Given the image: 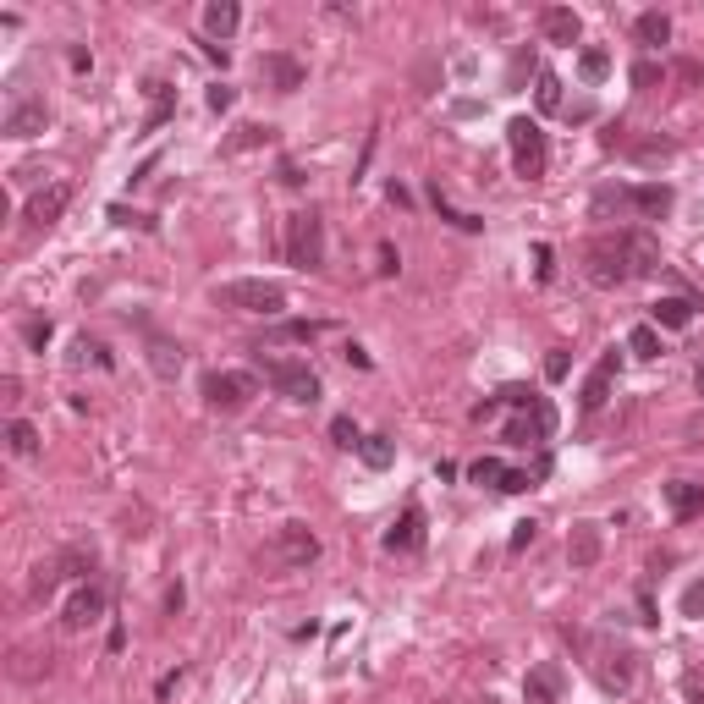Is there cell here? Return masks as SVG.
<instances>
[{"instance_id": "cell-1", "label": "cell", "mask_w": 704, "mask_h": 704, "mask_svg": "<svg viewBox=\"0 0 704 704\" xmlns=\"http://www.w3.org/2000/svg\"><path fill=\"white\" fill-rule=\"evenodd\" d=\"M215 303L220 308H237V314L275 319L286 308V286H275V281H226V286H215Z\"/></svg>"}, {"instance_id": "cell-2", "label": "cell", "mask_w": 704, "mask_h": 704, "mask_svg": "<svg viewBox=\"0 0 704 704\" xmlns=\"http://www.w3.org/2000/svg\"><path fill=\"white\" fill-rule=\"evenodd\" d=\"M506 143H512V165H517V176H523V182L545 176V165H550V143H545V132H539V121L512 116V121H506Z\"/></svg>"}, {"instance_id": "cell-3", "label": "cell", "mask_w": 704, "mask_h": 704, "mask_svg": "<svg viewBox=\"0 0 704 704\" xmlns=\"http://www.w3.org/2000/svg\"><path fill=\"white\" fill-rule=\"evenodd\" d=\"M286 259H292L297 270H319V264H325V220H319L314 209H297V215L286 220Z\"/></svg>"}, {"instance_id": "cell-4", "label": "cell", "mask_w": 704, "mask_h": 704, "mask_svg": "<svg viewBox=\"0 0 704 704\" xmlns=\"http://www.w3.org/2000/svg\"><path fill=\"white\" fill-rule=\"evenodd\" d=\"M264 380H270L286 402H303V407L319 402V374L297 358H264Z\"/></svg>"}, {"instance_id": "cell-5", "label": "cell", "mask_w": 704, "mask_h": 704, "mask_svg": "<svg viewBox=\"0 0 704 704\" xmlns=\"http://www.w3.org/2000/svg\"><path fill=\"white\" fill-rule=\"evenodd\" d=\"M253 391H259V380H253V374H237V369L204 374V402L215 407V413H242V407L253 402Z\"/></svg>"}, {"instance_id": "cell-6", "label": "cell", "mask_w": 704, "mask_h": 704, "mask_svg": "<svg viewBox=\"0 0 704 704\" xmlns=\"http://www.w3.org/2000/svg\"><path fill=\"white\" fill-rule=\"evenodd\" d=\"M264 561H270V567H308V561H319V539L308 534L303 523H281L275 539L264 545Z\"/></svg>"}, {"instance_id": "cell-7", "label": "cell", "mask_w": 704, "mask_h": 704, "mask_svg": "<svg viewBox=\"0 0 704 704\" xmlns=\"http://www.w3.org/2000/svg\"><path fill=\"white\" fill-rule=\"evenodd\" d=\"M550 435H556V407H550L545 396H539L534 407H523V413L501 429L506 446H539V440H550Z\"/></svg>"}, {"instance_id": "cell-8", "label": "cell", "mask_w": 704, "mask_h": 704, "mask_svg": "<svg viewBox=\"0 0 704 704\" xmlns=\"http://www.w3.org/2000/svg\"><path fill=\"white\" fill-rule=\"evenodd\" d=\"M594 682H600L605 693H633V682H638V655L633 649H600L594 655Z\"/></svg>"}, {"instance_id": "cell-9", "label": "cell", "mask_w": 704, "mask_h": 704, "mask_svg": "<svg viewBox=\"0 0 704 704\" xmlns=\"http://www.w3.org/2000/svg\"><path fill=\"white\" fill-rule=\"evenodd\" d=\"M44 127H50V110H44V99H39V94H11L0 132H6V138H39Z\"/></svg>"}, {"instance_id": "cell-10", "label": "cell", "mask_w": 704, "mask_h": 704, "mask_svg": "<svg viewBox=\"0 0 704 704\" xmlns=\"http://www.w3.org/2000/svg\"><path fill=\"white\" fill-rule=\"evenodd\" d=\"M583 275H589L594 286H622L627 281V264H622V242L616 237H600V242H589V253H583Z\"/></svg>"}, {"instance_id": "cell-11", "label": "cell", "mask_w": 704, "mask_h": 704, "mask_svg": "<svg viewBox=\"0 0 704 704\" xmlns=\"http://www.w3.org/2000/svg\"><path fill=\"white\" fill-rule=\"evenodd\" d=\"M616 369H622V352H600V363L589 369V380H583V391H578V407L583 413H600L605 402H611V380H616Z\"/></svg>"}, {"instance_id": "cell-12", "label": "cell", "mask_w": 704, "mask_h": 704, "mask_svg": "<svg viewBox=\"0 0 704 704\" xmlns=\"http://www.w3.org/2000/svg\"><path fill=\"white\" fill-rule=\"evenodd\" d=\"M66 204H72V187H66V182H50V187H39V193L22 204V220H28L33 231H44V226H55V220L66 215Z\"/></svg>"}, {"instance_id": "cell-13", "label": "cell", "mask_w": 704, "mask_h": 704, "mask_svg": "<svg viewBox=\"0 0 704 704\" xmlns=\"http://www.w3.org/2000/svg\"><path fill=\"white\" fill-rule=\"evenodd\" d=\"M99 616H105V589H99V583H83V589H72V600H66L61 627L66 633H83V627H94Z\"/></svg>"}, {"instance_id": "cell-14", "label": "cell", "mask_w": 704, "mask_h": 704, "mask_svg": "<svg viewBox=\"0 0 704 704\" xmlns=\"http://www.w3.org/2000/svg\"><path fill=\"white\" fill-rule=\"evenodd\" d=\"M259 77L264 83L275 88V94H297V88H303V61H297V55H286V50H270V55H259Z\"/></svg>"}, {"instance_id": "cell-15", "label": "cell", "mask_w": 704, "mask_h": 704, "mask_svg": "<svg viewBox=\"0 0 704 704\" xmlns=\"http://www.w3.org/2000/svg\"><path fill=\"white\" fill-rule=\"evenodd\" d=\"M616 242H622L627 275H655L660 270V242L649 237V231H616Z\"/></svg>"}, {"instance_id": "cell-16", "label": "cell", "mask_w": 704, "mask_h": 704, "mask_svg": "<svg viewBox=\"0 0 704 704\" xmlns=\"http://www.w3.org/2000/svg\"><path fill=\"white\" fill-rule=\"evenodd\" d=\"M561 688H567V671L556 660H539L523 677V704H561Z\"/></svg>"}, {"instance_id": "cell-17", "label": "cell", "mask_w": 704, "mask_h": 704, "mask_svg": "<svg viewBox=\"0 0 704 704\" xmlns=\"http://www.w3.org/2000/svg\"><path fill=\"white\" fill-rule=\"evenodd\" d=\"M671 204H677V193H671L666 182H638V187H627V209H633V215H644V220H666Z\"/></svg>"}, {"instance_id": "cell-18", "label": "cell", "mask_w": 704, "mask_h": 704, "mask_svg": "<svg viewBox=\"0 0 704 704\" xmlns=\"http://www.w3.org/2000/svg\"><path fill=\"white\" fill-rule=\"evenodd\" d=\"M600 523H572V534H567V561L572 567H594V561H600Z\"/></svg>"}, {"instance_id": "cell-19", "label": "cell", "mask_w": 704, "mask_h": 704, "mask_svg": "<svg viewBox=\"0 0 704 704\" xmlns=\"http://www.w3.org/2000/svg\"><path fill=\"white\" fill-rule=\"evenodd\" d=\"M424 545V506H407L391 528H385V550H418Z\"/></svg>"}, {"instance_id": "cell-20", "label": "cell", "mask_w": 704, "mask_h": 704, "mask_svg": "<svg viewBox=\"0 0 704 704\" xmlns=\"http://www.w3.org/2000/svg\"><path fill=\"white\" fill-rule=\"evenodd\" d=\"M539 28H545L550 44H578L583 22H578V11H572V6H545V11H539Z\"/></svg>"}, {"instance_id": "cell-21", "label": "cell", "mask_w": 704, "mask_h": 704, "mask_svg": "<svg viewBox=\"0 0 704 704\" xmlns=\"http://www.w3.org/2000/svg\"><path fill=\"white\" fill-rule=\"evenodd\" d=\"M666 506H671V517H693V512H704V484H693V479H671V484H666Z\"/></svg>"}, {"instance_id": "cell-22", "label": "cell", "mask_w": 704, "mask_h": 704, "mask_svg": "<svg viewBox=\"0 0 704 704\" xmlns=\"http://www.w3.org/2000/svg\"><path fill=\"white\" fill-rule=\"evenodd\" d=\"M237 22H242L237 0H209V6H204V33H209V39H231Z\"/></svg>"}, {"instance_id": "cell-23", "label": "cell", "mask_w": 704, "mask_h": 704, "mask_svg": "<svg viewBox=\"0 0 704 704\" xmlns=\"http://www.w3.org/2000/svg\"><path fill=\"white\" fill-rule=\"evenodd\" d=\"M693 308H699L693 297H660L649 314H655V330H660V325H666V330H688V325H693Z\"/></svg>"}, {"instance_id": "cell-24", "label": "cell", "mask_w": 704, "mask_h": 704, "mask_svg": "<svg viewBox=\"0 0 704 704\" xmlns=\"http://www.w3.org/2000/svg\"><path fill=\"white\" fill-rule=\"evenodd\" d=\"M6 451H11V457H22V462L39 457V429H33L28 418H11V424H6Z\"/></svg>"}, {"instance_id": "cell-25", "label": "cell", "mask_w": 704, "mask_h": 704, "mask_svg": "<svg viewBox=\"0 0 704 704\" xmlns=\"http://www.w3.org/2000/svg\"><path fill=\"white\" fill-rule=\"evenodd\" d=\"M633 33H638V44H649V50H655V44H671V17L666 11H644V17L633 22Z\"/></svg>"}, {"instance_id": "cell-26", "label": "cell", "mask_w": 704, "mask_h": 704, "mask_svg": "<svg viewBox=\"0 0 704 704\" xmlns=\"http://www.w3.org/2000/svg\"><path fill=\"white\" fill-rule=\"evenodd\" d=\"M149 363L160 380H176L182 374V347H171V341H149Z\"/></svg>"}, {"instance_id": "cell-27", "label": "cell", "mask_w": 704, "mask_h": 704, "mask_svg": "<svg viewBox=\"0 0 704 704\" xmlns=\"http://www.w3.org/2000/svg\"><path fill=\"white\" fill-rule=\"evenodd\" d=\"M429 204H435V209H440V220H451L457 231H484V220H479V215H462V209H451V204H446L440 182H429Z\"/></svg>"}, {"instance_id": "cell-28", "label": "cell", "mask_w": 704, "mask_h": 704, "mask_svg": "<svg viewBox=\"0 0 704 704\" xmlns=\"http://www.w3.org/2000/svg\"><path fill=\"white\" fill-rule=\"evenodd\" d=\"M627 352H633V358H660V330L655 325H633L627 330Z\"/></svg>"}, {"instance_id": "cell-29", "label": "cell", "mask_w": 704, "mask_h": 704, "mask_svg": "<svg viewBox=\"0 0 704 704\" xmlns=\"http://www.w3.org/2000/svg\"><path fill=\"white\" fill-rule=\"evenodd\" d=\"M358 457L369 462V468H391V462H396V446H391V440H385V435H363Z\"/></svg>"}, {"instance_id": "cell-30", "label": "cell", "mask_w": 704, "mask_h": 704, "mask_svg": "<svg viewBox=\"0 0 704 704\" xmlns=\"http://www.w3.org/2000/svg\"><path fill=\"white\" fill-rule=\"evenodd\" d=\"M506 473H512V468H506L501 457H479V462L468 468V479H473V484H495V490H501V484H506Z\"/></svg>"}, {"instance_id": "cell-31", "label": "cell", "mask_w": 704, "mask_h": 704, "mask_svg": "<svg viewBox=\"0 0 704 704\" xmlns=\"http://www.w3.org/2000/svg\"><path fill=\"white\" fill-rule=\"evenodd\" d=\"M605 72H611V55H605V50H583L578 55V77H583V83H605Z\"/></svg>"}, {"instance_id": "cell-32", "label": "cell", "mask_w": 704, "mask_h": 704, "mask_svg": "<svg viewBox=\"0 0 704 704\" xmlns=\"http://www.w3.org/2000/svg\"><path fill=\"white\" fill-rule=\"evenodd\" d=\"M539 110H561V77L550 72V66H539V88H534Z\"/></svg>"}, {"instance_id": "cell-33", "label": "cell", "mask_w": 704, "mask_h": 704, "mask_svg": "<svg viewBox=\"0 0 704 704\" xmlns=\"http://www.w3.org/2000/svg\"><path fill=\"white\" fill-rule=\"evenodd\" d=\"M330 440H336V446H347V451H358V446H363L358 424H352L347 413H336V418H330Z\"/></svg>"}, {"instance_id": "cell-34", "label": "cell", "mask_w": 704, "mask_h": 704, "mask_svg": "<svg viewBox=\"0 0 704 704\" xmlns=\"http://www.w3.org/2000/svg\"><path fill=\"white\" fill-rule=\"evenodd\" d=\"M682 616H688V622H704V578H693L688 589H682Z\"/></svg>"}, {"instance_id": "cell-35", "label": "cell", "mask_w": 704, "mask_h": 704, "mask_svg": "<svg viewBox=\"0 0 704 704\" xmlns=\"http://www.w3.org/2000/svg\"><path fill=\"white\" fill-rule=\"evenodd\" d=\"M671 154H677V143H671V138H649V143H638V160H644V165L671 160Z\"/></svg>"}, {"instance_id": "cell-36", "label": "cell", "mask_w": 704, "mask_h": 704, "mask_svg": "<svg viewBox=\"0 0 704 704\" xmlns=\"http://www.w3.org/2000/svg\"><path fill=\"white\" fill-rule=\"evenodd\" d=\"M495 402H506V407H534L539 396L528 391V385H501V391H495Z\"/></svg>"}, {"instance_id": "cell-37", "label": "cell", "mask_w": 704, "mask_h": 704, "mask_svg": "<svg viewBox=\"0 0 704 704\" xmlns=\"http://www.w3.org/2000/svg\"><path fill=\"white\" fill-rule=\"evenodd\" d=\"M270 138V127H259V121H248V127H237V138L226 143V149H253V143Z\"/></svg>"}, {"instance_id": "cell-38", "label": "cell", "mask_w": 704, "mask_h": 704, "mask_svg": "<svg viewBox=\"0 0 704 704\" xmlns=\"http://www.w3.org/2000/svg\"><path fill=\"white\" fill-rule=\"evenodd\" d=\"M682 699H688V704H704V666L682 671Z\"/></svg>"}, {"instance_id": "cell-39", "label": "cell", "mask_w": 704, "mask_h": 704, "mask_svg": "<svg viewBox=\"0 0 704 704\" xmlns=\"http://www.w3.org/2000/svg\"><path fill=\"white\" fill-rule=\"evenodd\" d=\"M567 369H572L567 347H550V358H545V380H567Z\"/></svg>"}, {"instance_id": "cell-40", "label": "cell", "mask_w": 704, "mask_h": 704, "mask_svg": "<svg viewBox=\"0 0 704 704\" xmlns=\"http://www.w3.org/2000/svg\"><path fill=\"white\" fill-rule=\"evenodd\" d=\"M660 77H666V72H660L655 61H638V66H633V88H655Z\"/></svg>"}, {"instance_id": "cell-41", "label": "cell", "mask_w": 704, "mask_h": 704, "mask_svg": "<svg viewBox=\"0 0 704 704\" xmlns=\"http://www.w3.org/2000/svg\"><path fill=\"white\" fill-rule=\"evenodd\" d=\"M22 336H28V347H44V341H50V319H28Z\"/></svg>"}, {"instance_id": "cell-42", "label": "cell", "mask_w": 704, "mask_h": 704, "mask_svg": "<svg viewBox=\"0 0 704 704\" xmlns=\"http://www.w3.org/2000/svg\"><path fill=\"white\" fill-rule=\"evenodd\" d=\"M209 110H231V99H237V88H226V83H215V88H209Z\"/></svg>"}, {"instance_id": "cell-43", "label": "cell", "mask_w": 704, "mask_h": 704, "mask_svg": "<svg viewBox=\"0 0 704 704\" xmlns=\"http://www.w3.org/2000/svg\"><path fill=\"white\" fill-rule=\"evenodd\" d=\"M534 534H539V523H517L512 528V550H528V545H534Z\"/></svg>"}, {"instance_id": "cell-44", "label": "cell", "mask_w": 704, "mask_h": 704, "mask_svg": "<svg viewBox=\"0 0 704 704\" xmlns=\"http://www.w3.org/2000/svg\"><path fill=\"white\" fill-rule=\"evenodd\" d=\"M501 490H506V495H517V490H534V479H528V473H517V468H512V473H506V484H501Z\"/></svg>"}, {"instance_id": "cell-45", "label": "cell", "mask_w": 704, "mask_h": 704, "mask_svg": "<svg viewBox=\"0 0 704 704\" xmlns=\"http://www.w3.org/2000/svg\"><path fill=\"white\" fill-rule=\"evenodd\" d=\"M396 264H402V259H396V248H391V242H380V275H396Z\"/></svg>"}, {"instance_id": "cell-46", "label": "cell", "mask_w": 704, "mask_h": 704, "mask_svg": "<svg viewBox=\"0 0 704 704\" xmlns=\"http://www.w3.org/2000/svg\"><path fill=\"white\" fill-rule=\"evenodd\" d=\"M319 330H325V325H286L281 336H292V341H308V336H319Z\"/></svg>"}, {"instance_id": "cell-47", "label": "cell", "mask_w": 704, "mask_h": 704, "mask_svg": "<svg viewBox=\"0 0 704 704\" xmlns=\"http://www.w3.org/2000/svg\"><path fill=\"white\" fill-rule=\"evenodd\" d=\"M341 358H347L352 369H369V352H363V347H347V352H341Z\"/></svg>"}, {"instance_id": "cell-48", "label": "cell", "mask_w": 704, "mask_h": 704, "mask_svg": "<svg viewBox=\"0 0 704 704\" xmlns=\"http://www.w3.org/2000/svg\"><path fill=\"white\" fill-rule=\"evenodd\" d=\"M88 66H94V55H88L83 44H77V50H72V72H88Z\"/></svg>"}, {"instance_id": "cell-49", "label": "cell", "mask_w": 704, "mask_h": 704, "mask_svg": "<svg viewBox=\"0 0 704 704\" xmlns=\"http://www.w3.org/2000/svg\"><path fill=\"white\" fill-rule=\"evenodd\" d=\"M281 182H286V187H303V171H297V165L286 160V165H281Z\"/></svg>"}, {"instance_id": "cell-50", "label": "cell", "mask_w": 704, "mask_h": 704, "mask_svg": "<svg viewBox=\"0 0 704 704\" xmlns=\"http://www.w3.org/2000/svg\"><path fill=\"white\" fill-rule=\"evenodd\" d=\"M693 385H699V396H704V363H699V374H693Z\"/></svg>"}]
</instances>
